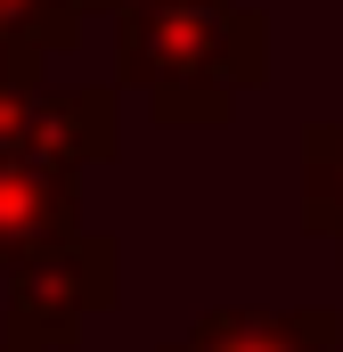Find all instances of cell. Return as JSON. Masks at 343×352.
Instances as JSON below:
<instances>
[{"instance_id": "6da1fadb", "label": "cell", "mask_w": 343, "mask_h": 352, "mask_svg": "<svg viewBox=\"0 0 343 352\" xmlns=\"http://www.w3.org/2000/svg\"><path fill=\"white\" fill-rule=\"evenodd\" d=\"M270 74V16L254 0H180L115 16V90H139L156 123H229Z\"/></svg>"}, {"instance_id": "7a4b0ae2", "label": "cell", "mask_w": 343, "mask_h": 352, "mask_svg": "<svg viewBox=\"0 0 343 352\" xmlns=\"http://www.w3.org/2000/svg\"><path fill=\"white\" fill-rule=\"evenodd\" d=\"M115 303H123V246L82 230L8 270V352H66Z\"/></svg>"}, {"instance_id": "3957f363", "label": "cell", "mask_w": 343, "mask_h": 352, "mask_svg": "<svg viewBox=\"0 0 343 352\" xmlns=\"http://www.w3.org/2000/svg\"><path fill=\"white\" fill-rule=\"evenodd\" d=\"M123 140V98L115 82H16L0 90V164L82 180Z\"/></svg>"}, {"instance_id": "277c9868", "label": "cell", "mask_w": 343, "mask_h": 352, "mask_svg": "<svg viewBox=\"0 0 343 352\" xmlns=\"http://www.w3.org/2000/svg\"><path fill=\"white\" fill-rule=\"evenodd\" d=\"M343 344V311L335 303H303V311H278V303H213L188 320L180 344L156 352H335Z\"/></svg>"}, {"instance_id": "5b68a950", "label": "cell", "mask_w": 343, "mask_h": 352, "mask_svg": "<svg viewBox=\"0 0 343 352\" xmlns=\"http://www.w3.org/2000/svg\"><path fill=\"white\" fill-rule=\"evenodd\" d=\"M66 238H82V180L0 164V270L33 263V254H49Z\"/></svg>"}, {"instance_id": "8992f818", "label": "cell", "mask_w": 343, "mask_h": 352, "mask_svg": "<svg viewBox=\"0 0 343 352\" xmlns=\"http://www.w3.org/2000/svg\"><path fill=\"white\" fill-rule=\"evenodd\" d=\"M303 230L343 254V123H303Z\"/></svg>"}, {"instance_id": "52a82bcc", "label": "cell", "mask_w": 343, "mask_h": 352, "mask_svg": "<svg viewBox=\"0 0 343 352\" xmlns=\"http://www.w3.org/2000/svg\"><path fill=\"white\" fill-rule=\"evenodd\" d=\"M0 8H8V16H25V25H33V33L58 50V58L82 41L90 16H106V0H0Z\"/></svg>"}, {"instance_id": "ba28073f", "label": "cell", "mask_w": 343, "mask_h": 352, "mask_svg": "<svg viewBox=\"0 0 343 352\" xmlns=\"http://www.w3.org/2000/svg\"><path fill=\"white\" fill-rule=\"evenodd\" d=\"M147 8H180V0H106V25L115 16H147Z\"/></svg>"}, {"instance_id": "9c48e42d", "label": "cell", "mask_w": 343, "mask_h": 352, "mask_svg": "<svg viewBox=\"0 0 343 352\" xmlns=\"http://www.w3.org/2000/svg\"><path fill=\"white\" fill-rule=\"evenodd\" d=\"M0 352H8V344H0Z\"/></svg>"}]
</instances>
